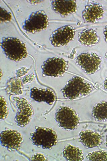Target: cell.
Here are the masks:
<instances>
[{
  "label": "cell",
  "instance_id": "obj_1",
  "mask_svg": "<svg viewBox=\"0 0 107 161\" xmlns=\"http://www.w3.org/2000/svg\"><path fill=\"white\" fill-rule=\"evenodd\" d=\"M93 90L92 85L83 78L74 77L68 81L62 90L64 97L71 100L85 96Z\"/></svg>",
  "mask_w": 107,
  "mask_h": 161
},
{
  "label": "cell",
  "instance_id": "obj_2",
  "mask_svg": "<svg viewBox=\"0 0 107 161\" xmlns=\"http://www.w3.org/2000/svg\"><path fill=\"white\" fill-rule=\"evenodd\" d=\"M1 47L7 57L14 61H20L26 58L28 54L25 44L16 38L4 37Z\"/></svg>",
  "mask_w": 107,
  "mask_h": 161
},
{
  "label": "cell",
  "instance_id": "obj_3",
  "mask_svg": "<svg viewBox=\"0 0 107 161\" xmlns=\"http://www.w3.org/2000/svg\"><path fill=\"white\" fill-rule=\"evenodd\" d=\"M55 119L60 127L67 130L75 129L80 120L79 116L75 111L66 107H61L57 110Z\"/></svg>",
  "mask_w": 107,
  "mask_h": 161
},
{
  "label": "cell",
  "instance_id": "obj_4",
  "mask_svg": "<svg viewBox=\"0 0 107 161\" xmlns=\"http://www.w3.org/2000/svg\"><path fill=\"white\" fill-rule=\"evenodd\" d=\"M32 140L34 145L44 149H50L56 144L57 136L51 129L38 127L33 134Z\"/></svg>",
  "mask_w": 107,
  "mask_h": 161
},
{
  "label": "cell",
  "instance_id": "obj_5",
  "mask_svg": "<svg viewBox=\"0 0 107 161\" xmlns=\"http://www.w3.org/2000/svg\"><path fill=\"white\" fill-rule=\"evenodd\" d=\"M13 100L18 108L15 120L19 126L24 127L30 122L34 114L32 107L24 98L15 97Z\"/></svg>",
  "mask_w": 107,
  "mask_h": 161
},
{
  "label": "cell",
  "instance_id": "obj_6",
  "mask_svg": "<svg viewBox=\"0 0 107 161\" xmlns=\"http://www.w3.org/2000/svg\"><path fill=\"white\" fill-rule=\"evenodd\" d=\"M67 63L63 58L57 57L49 58L44 62L43 73L47 76H62L67 69Z\"/></svg>",
  "mask_w": 107,
  "mask_h": 161
},
{
  "label": "cell",
  "instance_id": "obj_7",
  "mask_svg": "<svg viewBox=\"0 0 107 161\" xmlns=\"http://www.w3.org/2000/svg\"><path fill=\"white\" fill-rule=\"evenodd\" d=\"M48 24L47 15L43 11H39L30 15L25 20L23 28L27 32L34 33L45 29Z\"/></svg>",
  "mask_w": 107,
  "mask_h": 161
},
{
  "label": "cell",
  "instance_id": "obj_8",
  "mask_svg": "<svg viewBox=\"0 0 107 161\" xmlns=\"http://www.w3.org/2000/svg\"><path fill=\"white\" fill-rule=\"evenodd\" d=\"M76 61L88 74L94 73L99 68L101 60L98 54L94 53H85L79 54Z\"/></svg>",
  "mask_w": 107,
  "mask_h": 161
},
{
  "label": "cell",
  "instance_id": "obj_9",
  "mask_svg": "<svg viewBox=\"0 0 107 161\" xmlns=\"http://www.w3.org/2000/svg\"><path fill=\"white\" fill-rule=\"evenodd\" d=\"M75 30L72 26L66 25L54 31L50 38L51 42L55 47L67 45L74 38Z\"/></svg>",
  "mask_w": 107,
  "mask_h": 161
},
{
  "label": "cell",
  "instance_id": "obj_10",
  "mask_svg": "<svg viewBox=\"0 0 107 161\" xmlns=\"http://www.w3.org/2000/svg\"><path fill=\"white\" fill-rule=\"evenodd\" d=\"M22 140V135L16 130H6L3 131L1 133V144L9 150H18Z\"/></svg>",
  "mask_w": 107,
  "mask_h": 161
},
{
  "label": "cell",
  "instance_id": "obj_11",
  "mask_svg": "<svg viewBox=\"0 0 107 161\" xmlns=\"http://www.w3.org/2000/svg\"><path fill=\"white\" fill-rule=\"evenodd\" d=\"M104 13V9L101 4L93 3L85 7L82 16L85 21L94 23L103 17Z\"/></svg>",
  "mask_w": 107,
  "mask_h": 161
},
{
  "label": "cell",
  "instance_id": "obj_12",
  "mask_svg": "<svg viewBox=\"0 0 107 161\" xmlns=\"http://www.w3.org/2000/svg\"><path fill=\"white\" fill-rule=\"evenodd\" d=\"M79 142L88 148L99 147L102 142L100 134L90 130L83 131L79 134Z\"/></svg>",
  "mask_w": 107,
  "mask_h": 161
},
{
  "label": "cell",
  "instance_id": "obj_13",
  "mask_svg": "<svg viewBox=\"0 0 107 161\" xmlns=\"http://www.w3.org/2000/svg\"><path fill=\"white\" fill-rule=\"evenodd\" d=\"M30 97L38 102H45L52 105L55 100V96L52 90L34 87L30 90Z\"/></svg>",
  "mask_w": 107,
  "mask_h": 161
},
{
  "label": "cell",
  "instance_id": "obj_14",
  "mask_svg": "<svg viewBox=\"0 0 107 161\" xmlns=\"http://www.w3.org/2000/svg\"><path fill=\"white\" fill-rule=\"evenodd\" d=\"M52 4L54 11L63 16L74 13L77 9V4L74 1H54Z\"/></svg>",
  "mask_w": 107,
  "mask_h": 161
},
{
  "label": "cell",
  "instance_id": "obj_15",
  "mask_svg": "<svg viewBox=\"0 0 107 161\" xmlns=\"http://www.w3.org/2000/svg\"><path fill=\"white\" fill-rule=\"evenodd\" d=\"M78 40L81 44L92 46L99 42V38L94 29H85L79 33Z\"/></svg>",
  "mask_w": 107,
  "mask_h": 161
},
{
  "label": "cell",
  "instance_id": "obj_16",
  "mask_svg": "<svg viewBox=\"0 0 107 161\" xmlns=\"http://www.w3.org/2000/svg\"><path fill=\"white\" fill-rule=\"evenodd\" d=\"M63 155L66 160L69 161H82L84 159L82 151L78 147L70 145L65 147Z\"/></svg>",
  "mask_w": 107,
  "mask_h": 161
},
{
  "label": "cell",
  "instance_id": "obj_17",
  "mask_svg": "<svg viewBox=\"0 0 107 161\" xmlns=\"http://www.w3.org/2000/svg\"><path fill=\"white\" fill-rule=\"evenodd\" d=\"M92 113L93 116L96 120H107V102H101L95 105Z\"/></svg>",
  "mask_w": 107,
  "mask_h": 161
},
{
  "label": "cell",
  "instance_id": "obj_18",
  "mask_svg": "<svg viewBox=\"0 0 107 161\" xmlns=\"http://www.w3.org/2000/svg\"><path fill=\"white\" fill-rule=\"evenodd\" d=\"M90 161L107 160V152L103 151H95L89 153L86 157Z\"/></svg>",
  "mask_w": 107,
  "mask_h": 161
},
{
  "label": "cell",
  "instance_id": "obj_19",
  "mask_svg": "<svg viewBox=\"0 0 107 161\" xmlns=\"http://www.w3.org/2000/svg\"><path fill=\"white\" fill-rule=\"evenodd\" d=\"M22 85L21 83H12L11 85V91L16 94H22Z\"/></svg>",
  "mask_w": 107,
  "mask_h": 161
},
{
  "label": "cell",
  "instance_id": "obj_20",
  "mask_svg": "<svg viewBox=\"0 0 107 161\" xmlns=\"http://www.w3.org/2000/svg\"><path fill=\"white\" fill-rule=\"evenodd\" d=\"M1 21H10L11 18V14L8 13L4 9L1 8Z\"/></svg>",
  "mask_w": 107,
  "mask_h": 161
},
{
  "label": "cell",
  "instance_id": "obj_21",
  "mask_svg": "<svg viewBox=\"0 0 107 161\" xmlns=\"http://www.w3.org/2000/svg\"><path fill=\"white\" fill-rule=\"evenodd\" d=\"M1 119H4L6 118V116L7 115V109L6 103H5L4 100L1 97Z\"/></svg>",
  "mask_w": 107,
  "mask_h": 161
},
{
  "label": "cell",
  "instance_id": "obj_22",
  "mask_svg": "<svg viewBox=\"0 0 107 161\" xmlns=\"http://www.w3.org/2000/svg\"><path fill=\"white\" fill-rule=\"evenodd\" d=\"M31 160H46L44 155L42 154H38L33 156Z\"/></svg>",
  "mask_w": 107,
  "mask_h": 161
},
{
  "label": "cell",
  "instance_id": "obj_23",
  "mask_svg": "<svg viewBox=\"0 0 107 161\" xmlns=\"http://www.w3.org/2000/svg\"><path fill=\"white\" fill-rule=\"evenodd\" d=\"M104 34L105 35V41L107 42V26L104 29Z\"/></svg>",
  "mask_w": 107,
  "mask_h": 161
},
{
  "label": "cell",
  "instance_id": "obj_24",
  "mask_svg": "<svg viewBox=\"0 0 107 161\" xmlns=\"http://www.w3.org/2000/svg\"><path fill=\"white\" fill-rule=\"evenodd\" d=\"M104 87L105 89L107 90V79L105 80L104 82Z\"/></svg>",
  "mask_w": 107,
  "mask_h": 161
},
{
  "label": "cell",
  "instance_id": "obj_25",
  "mask_svg": "<svg viewBox=\"0 0 107 161\" xmlns=\"http://www.w3.org/2000/svg\"><path fill=\"white\" fill-rule=\"evenodd\" d=\"M105 144V145L106 146V147H107V135H106V139Z\"/></svg>",
  "mask_w": 107,
  "mask_h": 161
},
{
  "label": "cell",
  "instance_id": "obj_26",
  "mask_svg": "<svg viewBox=\"0 0 107 161\" xmlns=\"http://www.w3.org/2000/svg\"><path fill=\"white\" fill-rule=\"evenodd\" d=\"M105 57L106 58V59H107V53L105 54Z\"/></svg>",
  "mask_w": 107,
  "mask_h": 161
}]
</instances>
